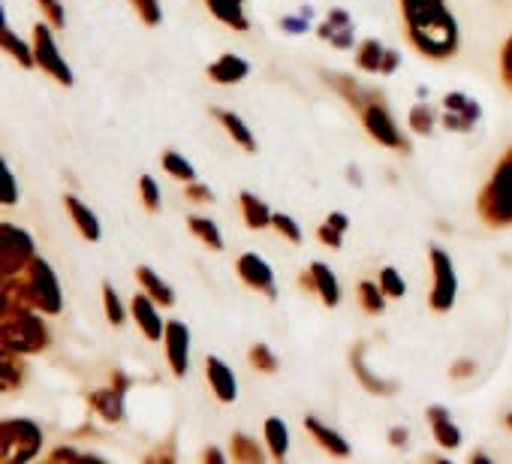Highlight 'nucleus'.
<instances>
[{"mask_svg": "<svg viewBox=\"0 0 512 464\" xmlns=\"http://www.w3.org/2000/svg\"><path fill=\"white\" fill-rule=\"evenodd\" d=\"M425 416H428V422H431L434 440H437L443 449H458V446H461V428L452 422V416H449L446 407L434 404V407H428Z\"/></svg>", "mask_w": 512, "mask_h": 464, "instance_id": "obj_19", "label": "nucleus"}, {"mask_svg": "<svg viewBox=\"0 0 512 464\" xmlns=\"http://www.w3.org/2000/svg\"><path fill=\"white\" fill-rule=\"evenodd\" d=\"M4 293L19 296L25 305L37 308L40 314H61V308H64V293H61L58 275L52 272V266L43 257H34V263L25 272L4 278Z\"/></svg>", "mask_w": 512, "mask_h": 464, "instance_id": "obj_3", "label": "nucleus"}, {"mask_svg": "<svg viewBox=\"0 0 512 464\" xmlns=\"http://www.w3.org/2000/svg\"><path fill=\"white\" fill-rule=\"evenodd\" d=\"M43 449V428L34 419L0 422V458L4 464H28Z\"/></svg>", "mask_w": 512, "mask_h": 464, "instance_id": "obj_5", "label": "nucleus"}, {"mask_svg": "<svg viewBox=\"0 0 512 464\" xmlns=\"http://www.w3.org/2000/svg\"><path fill=\"white\" fill-rule=\"evenodd\" d=\"M479 118H482V106L473 97L461 91L443 97V127L449 133H470L479 124Z\"/></svg>", "mask_w": 512, "mask_h": 464, "instance_id": "obj_10", "label": "nucleus"}, {"mask_svg": "<svg viewBox=\"0 0 512 464\" xmlns=\"http://www.w3.org/2000/svg\"><path fill=\"white\" fill-rule=\"evenodd\" d=\"M250 76V64L238 55H220L214 64H208V79L214 85H238Z\"/></svg>", "mask_w": 512, "mask_h": 464, "instance_id": "obj_18", "label": "nucleus"}, {"mask_svg": "<svg viewBox=\"0 0 512 464\" xmlns=\"http://www.w3.org/2000/svg\"><path fill=\"white\" fill-rule=\"evenodd\" d=\"M308 19H311V7H305L302 16H296V19L287 16L281 25H284V31H290V34H305V31H308Z\"/></svg>", "mask_w": 512, "mask_h": 464, "instance_id": "obj_48", "label": "nucleus"}, {"mask_svg": "<svg viewBox=\"0 0 512 464\" xmlns=\"http://www.w3.org/2000/svg\"><path fill=\"white\" fill-rule=\"evenodd\" d=\"M34 55H37V67L43 70V73H49L58 85H73L76 79H73V70H70V64H67V58L61 55V49H58V43H55V34H52V28L49 25H34Z\"/></svg>", "mask_w": 512, "mask_h": 464, "instance_id": "obj_8", "label": "nucleus"}, {"mask_svg": "<svg viewBox=\"0 0 512 464\" xmlns=\"http://www.w3.org/2000/svg\"><path fill=\"white\" fill-rule=\"evenodd\" d=\"M380 287H383V293H386L389 299H404V296H407V284H404V278L398 275V269H392V266H386V269L380 272Z\"/></svg>", "mask_w": 512, "mask_h": 464, "instance_id": "obj_40", "label": "nucleus"}, {"mask_svg": "<svg viewBox=\"0 0 512 464\" xmlns=\"http://www.w3.org/2000/svg\"><path fill=\"white\" fill-rule=\"evenodd\" d=\"M241 214H244V223L250 226V229H266V226H272V211H269V205L260 199V196H253L250 190H244L241 196Z\"/></svg>", "mask_w": 512, "mask_h": 464, "instance_id": "obj_28", "label": "nucleus"}, {"mask_svg": "<svg viewBox=\"0 0 512 464\" xmlns=\"http://www.w3.org/2000/svg\"><path fill=\"white\" fill-rule=\"evenodd\" d=\"M187 226H190V232H193V236H196L205 248H211V251H223V236H220V229H217L208 217L193 214V217H187Z\"/></svg>", "mask_w": 512, "mask_h": 464, "instance_id": "obj_32", "label": "nucleus"}, {"mask_svg": "<svg viewBox=\"0 0 512 464\" xmlns=\"http://www.w3.org/2000/svg\"><path fill=\"white\" fill-rule=\"evenodd\" d=\"M407 428H401V425H395L392 431H389V443L395 446V449H401V446H407Z\"/></svg>", "mask_w": 512, "mask_h": 464, "instance_id": "obj_52", "label": "nucleus"}, {"mask_svg": "<svg viewBox=\"0 0 512 464\" xmlns=\"http://www.w3.org/2000/svg\"><path fill=\"white\" fill-rule=\"evenodd\" d=\"M305 431H308L329 455H335V458H347V455H350V443L344 440V434H338L335 428L323 425L317 416H305Z\"/></svg>", "mask_w": 512, "mask_h": 464, "instance_id": "obj_21", "label": "nucleus"}, {"mask_svg": "<svg viewBox=\"0 0 512 464\" xmlns=\"http://www.w3.org/2000/svg\"><path fill=\"white\" fill-rule=\"evenodd\" d=\"M470 461L476 464V461H491V458H488L485 452H473V455H470Z\"/></svg>", "mask_w": 512, "mask_h": 464, "instance_id": "obj_55", "label": "nucleus"}, {"mask_svg": "<svg viewBox=\"0 0 512 464\" xmlns=\"http://www.w3.org/2000/svg\"><path fill=\"white\" fill-rule=\"evenodd\" d=\"M187 199H190V202H211V199H214V193H211L205 184L187 181Z\"/></svg>", "mask_w": 512, "mask_h": 464, "instance_id": "obj_50", "label": "nucleus"}, {"mask_svg": "<svg viewBox=\"0 0 512 464\" xmlns=\"http://www.w3.org/2000/svg\"><path fill=\"white\" fill-rule=\"evenodd\" d=\"M500 76H503V85L512 91V37L500 49Z\"/></svg>", "mask_w": 512, "mask_h": 464, "instance_id": "obj_45", "label": "nucleus"}, {"mask_svg": "<svg viewBox=\"0 0 512 464\" xmlns=\"http://www.w3.org/2000/svg\"><path fill=\"white\" fill-rule=\"evenodd\" d=\"M326 220H329L332 226H338V229H344V232L350 229V217H347L344 211H335V214H329Z\"/></svg>", "mask_w": 512, "mask_h": 464, "instance_id": "obj_53", "label": "nucleus"}, {"mask_svg": "<svg viewBox=\"0 0 512 464\" xmlns=\"http://www.w3.org/2000/svg\"><path fill=\"white\" fill-rule=\"evenodd\" d=\"M16 202H19V184H16L13 169L4 163V205H16Z\"/></svg>", "mask_w": 512, "mask_h": 464, "instance_id": "obj_46", "label": "nucleus"}, {"mask_svg": "<svg viewBox=\"0 0 512 464\" xmlns=\"http://www.w3.org/2000/svg\"><path fill=\"white\" fill-rule=\"evenodd\" d=\"M205 7L220 25H226L238 34L250 31V22L244 16V0H205Z\"/></svg>", "mask_w": 512, "mask_h": 464, "instance_id": "obj_20", "label": "nucleus"}, {"mask_svg": "<svg viewBox=\"0 0 512 464\" xmlns=\"http://www.w3.org/2000/svg\"><path fill=\"white\" fill-rule=\"evenodd\" d=\"M476 208L488 226H512V148L494 166L488 184L476 199Z\"/></svg>", "mask_w": 512, "mask_h": 464, "instance_id": "obj_4", "label": "nucleus"}, {"mask_svg": "<svg viewBox=\"0 0 512 464\" xmlns=\"http://www.w3.org/2000/svg\"><path fill=\"white\" fill-rule=\"evenodd\" d=\"M103 305H106V320L112 326H124L127 323V311H124V305H121V299H118L112 284H103Z\"/></svg>", "mask_w": 512, "mask_h": 464, "instance_id": "obj_38", "label": "nucleus"}, {"mask_svg": "<svg viewBox=\"0 0 512 464\" xmlns=\"http://www.w3.org/2000/svg\"><path fill=\"white\" fill-rule=\"evenodd\" d=\"M365 344H356L353 347V353H350V365H353V374H356V380L368 389V392H374V395H395L398 392V383H392V380H383V377H374L371 374V368L365 365Z\"/></svg>", "mask_w": 512, "mask_h": 464, "instance_id": "obj_17", "label": "nucleus"}, {"mask_svg": "<svg viewBox=\"0 0 512 464\" xmlns=\"http://www.w3.org/2000/svg\"><path fill=\"white\" fill-rule=\"evenodd\" d=\"M317 239L326 245V248H332V251H341V245H344V229H338V226H332L329 220L317 229Z\"/></svg>", "mask_w": 512, "mask_h": 464, "instance_id": "obj_44", "label": "nucleus"}, {"mask_svg": "<svg viewBox=\"0 0 512 464\" xmlns=\"http://www.w3.org/2000/svg\"><path fill=\"white\" fill-rule=\"evenodd\" d=\"M359 115H362V124H365V130H368V136L374 142H380L383 148H392V151H410V142L401 136V127L395 124L389 109L380 103V97L371 100Z\"/></svg>", "mask_w": 512, "mask_h": 464, "instance_id": "obj_9", "label": "nucleus"}, {"mask_svg": "<svg viewBox=\"0 0 512 464\" xmlns=\"http://www.w3.org/2000/svg\"><path fill=\"white\" fill-rule=\"evenodd\" d=\"M428 260H431V272H434V284H431L428 305H431V311L446 314V311H452L455 296H458L455 266H452V257L446 251H440V248H431L428 251Z\"/></svg>", "mask_w": 512, "mask_h": 464, "instance_id": "obj_7", "label": "nucleus"}, {"mask_svg": "<svg viewBox=\"0 0 512 464\" xmlns=\"http://www.w3.org/2000/svg\"><path fill=\"white\" fill-rule=\"evenodd\" d=\"M211 115H214V118L220 121V127H223V130H226V133H229V136L235 139V145H238V148H244L247 154H253V151H256V139H253L250 127H247V124H244V121H241V118H238L235 112H226V109H214Z\"/></svg>", "mask_w": 512, "mask_h": 464, "instance_id": "obj_25", "label": "nucleus"}, {"mask_svg": "<svg viewBox=\"0 0 512 464\" xmlns=\"http://www.w3.org/2000/svg\"><path fill=\"white\" fill-rule=\"evenodd\" d=\"M272 226L281 232V236H284L287 242L302 245V226H299L290 214H275V217H272Z\"/></svg>", "mask_w": 512, "mask_h": 464, "instance_id": "obj_42", "label": "nucleus"}, {"mask_svg": "<svg viewBox=\"0 0 512 464\" xmlns=\"http://www.w3.org/2000/svg\"><path fill=\"white\" fill-rule=\"evenodd\" d=\"M136 281H139V287L157 302V305H163V308H172L175 305V293H172V287L154 272V269H148V266H139L136 269Z\"/></svg>", "mask_w": 512, "mask_h": 464, "instance_id": "obj_24", "label": "nucleus"}, {"mask_svg": "<svg viewBox=\"0 0 512 464\" xmlns=\"http://www.w3.org/2000/svg\"><path fill=\"white\" fill-rule=\"evenodd\" d=\"M139 199L148 211H160V187L151 175H139Z\"/></svg>", "mask_w": 512, "mask_h": 464, "instance_id": "obj_41", "label": "nucleus"}, {"mask_svg": "<svg viewBox=\"0 0 512 464\" xmlns=\"http://www.w3.org/2000/svg\"><path fill=\"white\" fill-rule=\"evenodd\" d=\"M503 422H506V428L512 431V413H506V419H503Z\"/></svg>", "mask_w": 512, "mask_h": 464, "instance_id": "obj_56", "label": "nucleus"}, {"mask_svg": "<svg viewBox=\"0 0 512 464\" xmlns=\"http://www.w3.org/2000/svg\"><path fill=\"white\" fill-rule=\"evenodd\" d=\"M163 169L172 175V178H178V181H196V169H193V163H187V157H181L178 151H163Z\"/></svg>", "mask_w": 512, "mask_h": 464, "instance_id": "obj_37", "label": "nucleus"}, {"mask_svg": "<svg viewBox=\"0 0 512 464\" xmlns=\"http://www.w3.org/2000/svg\"><path fill=\"white\" fill-rule=\"evenodd\" d=\"M22 383H25L22 353H13V350L0 347V389H4V392H16Z\"/></svg>", "mask_w": 512, "mask_h": 464, "instance_id": "obj_27", "label": "nucleus"}, {"mask_svg": "<svg viewBox=\"0 0 512 464\" xmlns=\"http://www.w3.org/2000/svg\"><path fill=\"white\" fill-rule=\"evenodd\" d=\"M49 461H100L97 455H85V452H76V449H70V446H61V449H55L52 455H49Z\"/></svg>", "mask_w": 512, "mask_h": 464, "instance_id": "obj_47", "label": "nucleus"}, {"mask_svg": "<svg viewBox=\"0 0 512 464\" xmlns=\"http://www.w3.org/2000/svg\"><path fill=\"white\" fill-rule=\"evenodd\" d=\"M130 314H133L136 326L142 329V335H145L148 341H163V332H166V326H163V320H160L157 302H154L148 293H139V296H133V302H130Z\"/></svg>", "mask_w": 512, "mask_h": 464, "instance_id": "obj_14", "label": "nucleus"}, {"mask_svg": "<svg viewBox=\"0 0 512 464\" xmlns=\"http://www.w3.org/2000/svg\"><path fill=\"white\" fill-rule=\"evenodd\" d=\"M0 347L22 356H37L49 347V329L40 311L10 293L0 296Z\"/></svg>", "mask_w": 512, "mask_h": 464, "instance_id": "obj_2", "label": "nucleus"}, {"mask_svg": "<svg viewBox=\"0 0 512 464\" xmlns=\"http://www.w3.org/2000/svg\"><path fill=\"white\" fill-rule=\"evenodd\" d=\"M37 257V245L31 239V232L4 220L0 223V275L13 278L25 272Z\"/></svg>", "mask_w": 512, "mask_h": 464, "instance_id": "obj_6", "label": "nucleus"}, {"mask_svg": "<svg viewBox=\"0 0 512 464\" xmlns=\"http://www.w3.org/2000/svg\"><path fill=\"white\" fill-rule=\"evenodd\" d=\"M166 344V359L175 377H184L190 371V329L181 320H169L163 332Z\"/></svg>", "mask_w": 512, "mask_h": 464, "instance_id": "obj_11", "label": "nucleus"}, {"mask_svg": "<svg viewBox=\"0 0 512 464\" xmlns=\"http://www.w3.org/2000/svg\"><path fill=\"white\" fill-rule=\"evenodd\" d=\"M37 4H40L46 22H49L52 28H67V13H64V4H61V0H37Z\"/></svg>", "mask_w": 512, "mask_h": 464, "instance_id": "obj_43", "label": "nucleus"}, {"mask_svg": "<svg viewBox=\"0 0 512 464\" xmlns=\"http://www.w3.org/2000/svg\"><path fill=\"white\" fill-rule=\"evenodd\" d=\"M247 362H250L253 371H260V374H278V368H281L278 356L266 344H253L250 353H247Z\"/></svg>", "mask_w": 512, "mask_h": 464, "instance_id": "obj_34", "label": "nucleus"}, {"mask_svg": "<svg viewBox=\"0 0 512 464\" xmlns=\"http://www.w3.org/2000/svg\"><path fill=\"white\" fill-rule=\"evenodd\" d=\"M413 49L431 61H446L458 52V22L446 0H398Z\"/></svg>", "mask_w": 512, "mask_h": 464, "instance_id": "obj_1", "label": "nucleus"}, {"mask_svg": "<svg viewBox=\"0 0 512 464\" xmlns=\"http://www.w3.org/2000/svg\"><path fill=\"white\" fill-rule=\"evenodd\" d=\"M124 398H127V392H124V389H118V386H106V389L91 392V395H88V404H91V410H94L103 422L118 425V422H124V413H127Z\"/></svg>", "mask_w": 512, "mask_h": 464, "instance_id": "obj_15", "label": "nucleus"}, {"mask_svg": "<svg viewBox=\"0 0 512 464\" xmlns=\"http://www.w3.org/2000/svg\"><path fill=\"white\" fill-rule=\"evenodd\" d=\"M317 34H320V40L332 43V49H341V52L356 46V28H353L350 13H344V10H329V16L317 28Z\"/></svg>", "mask_w": 512, "mask_h": 464, "instance_id": "obj_13", "label": "nucleus"}, {"mask_svg": "<svg viewBox=\"0 0 512 464\" xmlns=\"http://www.w3.org/2000/svg\"><path fill=\"white\" fill-rule=\"evenodd\" d=\"M311 275H314V284H317V296L323 299L326 308H338L341 305V284L338 278L332 275V269L326 263H311Z\"/></svg>", "mask_w": 512, "mask_h": 464, "instance_id": "obj_26", "label": "nucleus"}, {"mask_svg": "<svg viewBox=\"0 0 512 464\" xmlns=\"http://www.w3.org/2000/svg\"><path fill=\"white\" fill-rule=\"evenodd\" d=\"M398 64H401V55H398L395 49H386V58H383V73H380V76H392V73L398 70Z\"/></svg>", "mask_w": 512, "mask_h": 464, "instance_id": "obj_51", "label": "nucleus"}, {"mask_svg": "<svg viewBox=\"0 0 512 464\" xmlns=\"http://www.w3.org/2000/svg\"><path fill=\"white\" fill-rule=\"evenodd\" d=\"M266 443H269V452L275 461H284L287 458V449H290V431L284 425V419L272 416L266 419Z\"/></svg>", "mask_w": 512, "mask_h": 464, "instance_id": "obj_31", "label": "nucleus"}, {"mask_svg": "<svg viewBox=\"0 0 512 464\" xmlns=\"http://www.w3.org/2000/svg\"><path fill=\"white\" fill-rule=\"evenodd\" d=\"M383 58H386V49L380 46V40H365L356 49V67L365 73H383Z\"/></svg>", "mask_w": 512, "mask_h": 464, "instance_id": "obj_33", "label": "nucleus"}, {"mask_svg": "<svg viewBox=\"0 0 512 464\" xmlns=\"http://www.w3.org/2000/svg\"><path fill=\"white\" fill-rule=\"evenodd\" d=\"M202 461H208V464H211V461H214V464H223V461H226V455H223L220 449H214V446H208V449L202 452Z\"/></svg>", "mask_w": 512, "mask_h": 464, "instance_id": "obj_54", "label": "nucleus"}, {"mask_svg": "<svg viewBox=\"0 0 512 464\" xmlns=\"http://www.w3.org/2000/svg\"><path fill=\"white\" fill-rule=\"evenodd\" d=\"M326 79H329V85L338 88V94H341L356 112H362L371 100H377L374 91H365L362 85H356V79H350V76H344V73H329Z\"/></svg>", "mask_w": 512, "mask_h": 464, "instance_id": "obj_23", "label": "nucleus"}, {"mask_svg": "<svg viewBox=\"0 0 512 464\" xmlns=\"http://www.w3.org/2000/svg\"><path fill=\"white\" fill-rule=\"evenodd\" d=\"M229 449H232V458L238 464H263V458H266L263 449H260V443H256L253 437H247V434H241V431L232 434Z\"/></svg>", "mask_w": 512, "mask_h": 464, "instance_id": "obj_30", "label": "nucleus"}, {"mask_svg": "<svg viewBox=\"0 0 512 464\" xmlns=\"http://www.w3.org/2000/svg\"><path fill=\"white\" fill-rule=\"evenodd\" d=\"M238 275H241V281L250 290L266 293L269 299L278 296V290H275V272H272V266L260 254H244V257H238Z\"/></svg>", "mask_w": 512, "mask_h": 464, "instance_id": "obj_12", "label": "nucleus"}, {"mask_svg": "<svg viewBox=\"0 0 512 464\" xmlns=\"http://www.w3.org/2000/svg\"><path fill=\"white\" fill-rule=\"evenodd\" d=\"M449 374H452V380H467V377L476 374V362H473V359H458V362L449 368Z\"/></svg>", "mask_w": 512, "mask_h": 464, "instance_id": "obj_49", "label": "nucleus"}, {"mask_svg": "<svg viewBox=\"0 0 512 464\" xmlns=\"http://www.w3.org/2000/svg\"><path fill=\"white\" fill-rule=\"evenodd\" d=\"M0 40H4V49L7 55H13L25 70H34L37 67V55H34V46H28L25 40L16 37V31L10 28V22L4 19V25H0Z\"/></svg>", "mask_w": 512, "mask_h": 464, "instance_id": "obj_29", "label": "nucleus"}, {"mask_svg": "<svg viewBox=\"0 0 512 464\" xmlns=\"http://www.w3.org/2000/svg\"><path fill=\"white\" fill-rule=\"evenodd\" d=\"M130 7L136 10V16L148 25V28H157L163 22V7L160 0H130Z\"/></svg>", "mask_w": 512, "mask_h": 464, "instance_id": "obj_39", "label": "nucleus"}, {"mask_svg": "<svg viewBox=\"0 0 512 464\" xmlns=\"http://www.w3.org/2000/svg\"><path fill=\"white\" fill-rule=\"evenodd\" d=\"M434 121H437V115H434V109L428 103H416L410 109V115H407V124H410V130L416 136H428L434 130Z\"/></svg>", "mask_w": 512, "mask_h": 464, "instance_id": "obj_36", "label": "nucleus"}, {"mask_svg": "<svg viewBox=\"0 0 512 464\" xmlns=\"http://www.w3.org/2000/svg\"><path fill=\"white\" fill-rule=\"evenodd\" d=\"M64 205H67V211H70V217H73V223H76V229L82 232V239H88V242H100V220H97V214L79 199V196H64Z\"/></svg>", "mask_w": 512, "mask_h": 464, "instance_id": "obj_22", "label": "nucleus"}, {"mask_svg": "<svg viewBox=\"0 0 512 464\" xmlns=\"http://www.w3.org/2000/svg\"><path fill=\"white\" fill-rule=\"evenodd\" d=\"M205 377L211 383V392L217 395V401L223 404H232L238 398V383H235V374L232 368L220 359V356H208L205 359Z\"/></svg>", "mask_w": 512, "mask_h": 464, "instance_id": "obj_16", "label": "nucleus"}, {"mask_svg": "<svg viewBox=\"0 0 512 464\" xmlns=\"http://www.w3.org/2000/svg\"><path fill=\"white\" fill-rule=\"evenodd\" d=\"M359 302H362V308H365L368 314H374V317L386 311V293H383L380 284L362 281V284H359Z\"/></svg>", "mask_w": 512, "mask_h": 464, "instance_id": "obj_35", "label": "nucleus"}]
</instances>
